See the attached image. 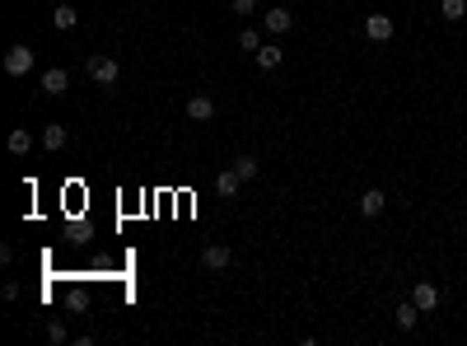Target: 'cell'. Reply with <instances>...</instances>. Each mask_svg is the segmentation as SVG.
<instances>
[{
	"label": "cell",
	"mask_w": 467,
	"mask_h": 346,
	"mask_svg": "<svg viewBox=\"0 0 467 346\" xmlns=\"http://www.w3.org/2000/svg\"><path fill=\"white\" fill-rule=\"evenodd\" d=\"M383 206H388V197H383L378 188H369L365 197H360V216H365V220H374V216H383Z\"/></svg>",
	"instance_id": "9c48e42d"
},
{
	"label": "cell",
	"mask_w": 467,
	"mask_h": 346,
	"mask_svg": "<svg viewBox=\"0 0 467 346\" xmlns=\"http://www.w3.org/2000/svg\"><path fill=\"white\" fill-rule=\"evenodd\" d=\"M79 24V15L75 10H70V5H56V10H52V29H61V33H70Z\"/></svg>",
	"instance_id": "7c38bea8"
},
{
	"label": "cell",
	"mask_w": 467,
	"mask_h": 346,
	"mask_svg": "<svg viewBox=\"0 0 467 346\" xmlns=\"http://www.w3.org/2000/svg\"><path fill=\"white\" fill-rule=\"evenodd\" d=\"M439 15L449 19V24H458L467 15V0H439Z\"/></svg>",
	"instance_id": "9a60e30c"
},
{
	"label": "cell",
	"mask_w": 467,
	"mask_h": 346,
	"mask_svg": "<svg viewBox=\"0 0 467 346\" xmlns=\"http://www.w3.org/2000/svg\"><path fill=\"white\" fill-rule=\"evenodd\" d=\"M229 169L238 173V178H243V183H252V178H257V169H262V164H257V159H252V155H238V159H234V164H229Z\"/></svg>",
	"instance_id": "4fadbf2b"
},
{
	"label": "cell",
	"mask_w": 467,
	"mask_h": 346,
	"mask_svg": "<svg viewBox=\"0 0 467 346\" xmlns=\"http://www.w3.org/2000/svg\"><path fill=\"white\" fill-rule=\"evenodd\" d=\"M66 89H70V75H66V66H47V70H43V94L61 98Z\"/></svg>",
	"instance_id": "3957f363"
},
{
	"label": "cell",
	"mask_w": 467,
	"mask_h": 346,
	"mask_svg": "<svg viewBox=\"0 0 467 346\" xmlns=\"http://www.w3.org/2000/svg\"><path fill=\"white\" fill-rule=\"evenodd\" d=\"M43 145H47V150H66V126L61 122L43 126Z\"/></svg>",
	"instance_id": "5bb4252c"
},
{
	"label": "cell",
	"mask_w": 467,
	"mask_h": 346,
	"mask_svg": "<svg viewBox=\"0 0 467 346\" xmlns=\"http://www.w3.org/2000/svg\"><path fill=\"white\" fill-rule=\"evenodd\" d=\"M365 38H369V43H388L392 38V19L388 15H365Z\"/></svg>",
	"instance_id": "277c9868"
},
{
	"label": "cell",
	"mask_w": 467,
	"mask_h": 346,
	"mask_svg": "<svg viewBox=\"0 0 467 346\" xmlns=\"http://www.w3.org/2000/svg\"><path fill=\"white\" fill-rule=\"evenodd\" d=\"M238 47L257 57V52H262V33H257V29H243V33H238Z\"/></svg>",
	"instance_id": "ac0fdd59"
},
{
	"label": "cell",
	"mask_w": 467,
	"mask_h": 346,
	"mask_svg": "<svg viewBox=\"0 0 467 346\" xmlns=\"http://www.w3.org/2000/svg\"><path fill=\"white\" fill-rule=\"evenodd\" d=\"M280 61H285V47H276V43H262V52H257V66H262V70H276Z\"/></svg>",
	"instance_id": "8fae6325"
},
{
	"label": "cell",
	"mask_w": 467,
	"mask_h": 346,
	"mask_svg": "<svg viewBox=\"0 0 467 346\" xmlns=\"http://www.w3.org/2000/svg\"><path fill=\"white\" fill-rule=\"evenodd\" d=\"M257 10V0H234V15H252Z\"/></svg>",
	"instance_id": "d6986e66"
},
{
	"label": "cell",
	"mask_w": 467,
	"mask_h": 346,
	"mask_svg": "<svg viewBox=\"0 0 467 346\" xmlns=\"http://www.w3.org/2000/svg\"><path fill=\"white\" fill-rule=\"evenodd\" d=\"M262 29H266V33H276V38H280V33H290V29H295V15H290V10H280V5H276V10H266V15H262Z\"/></svg>",
	"instance_id": "5b68a950"
},
{
	"label": "cell",
	"mask_w": 467,
	"mask_h": 346,
	"mask_svg": "<svg viewBox=\"0 0 467 346\" xmlns=\"http://www.w3.org/2000/svg\"><path fill=\"white\" fill-rule=\"evenodd\" d=\"M33 61H38V57H33V47H29V43H15V47L5 52V75L24 80V75L33 70Z\"/></svg>",
	"instance_id": "6da1fadb"
},
{
	"label": "cell",
	"mask_w": 467,
	"mask_h": 346,
	"mask_svg": "<svg viewBox=\"0 0 467 346\" xmlns=\"http://www.w3.org/2000/svg\"><path fill=\"white\" fill-rule=\"evenodd\" d=\"M411 304H416L420 314H430V309H439V285H430V281H420L416 290H411Z\"/></svg>",
	"instance_id": "8992f818"
},
{
	"label": "cell",
	"mask_w": 467,
	"mask_h": 346,
	"mask_svg": "<svg viewBox=\"0 0 467 346\" xmlns=\"http://www.w3.org/2000/svg\"><path fill=\"white\" fill-rule=\"evenodd\" d=\"M89 75H93V84H103V89H112V84L122 80V66L112 61V57H98V52H93V57H89Z\"/></svg>",
	"instance_id": "7a4b0ae2"
},
{
	"label": "cell",
	"mask_w": 467,
	"mask_h": 346,
	"mask_svg": "<svg viewBox=\"0 0 467 346\" xmlns=\"http://www.w3.org/2000/svg\"><path fill=\"white\" fill-rule=\"evenodd\" d=\"M33 150V136L29 131H24V126H19V131H10V155H29Z\"/></svg>",
	"instance_id": "2e32d148"
},
{
	"label": "cell",
	"mask_w": 467,
	"mask_h": 346,
	"mask_svg": "<svg viewBox=\"0 0 467 346\" xmlns=\"http://www.w3.org/2000/svg\"><path fill=\"white\" fill-rule=\"evenodd\" d=\"M201 267L206 271H224L229 267V248H224V243H206L201 248Z\"/></svg>",
	"instance_id": "52a82bcc"
},
{
	"label": "cell",
	"mask_w": 467,
	"mask_h": 346,
	"mask_svg": "<svg viewBox=\"0 0 467 346\" xmlns=\"http://www.w3.org/2000/svg\"><path fill=\"white\" fill-rule=\"evenodd\" d=\"M238 188H243V178H238L234 169L215 173V192H220V197H238Z\"/></svg>",
	"instance_id": "30bf717a"
},
{
	"label": "cell",
	"mask_w": 467,
	"mask_h": 346,
	"mask_svg": "<svg viewBox=\"0 0 467 346\" xmlns=\"http://www.w3.org/2000/svg\"><path fill=\"white\" fill-rule=\"evenodd\" d=\"M416 318H420V309H416V304H397V328H402V332H411V328H416Z\"/></svg>",
	"instance_id": "e0dca14e"
},
{
	"label": "cell",
	"mask_w": 467,
	"mask_h": 346,
	"mask_svg": "<svg viewBox=\"0 0 467 346\" xmlns=\"http://www.w3.org/2000/svg\"><path fill=\"white\" fill-rule=\"evenodd\" d=\"M187 117H192V122H210V117H215V98H206V94L187 98Z\"/></svg>",
	"instance_id": "ba28073f"
}]
</instances>
